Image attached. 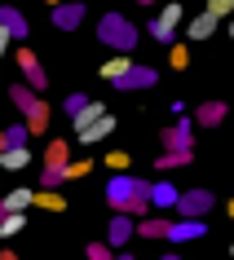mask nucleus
I'll return each mask as SVG.
<instances>
[{
    "mask_svg": "<svg viewBox=\"0 0 234 260\" xmlns=\"http://www.w3.org/2000/svg\"><path fill=\"white\" fill-rule=\"evenodd\" d=\"M106 203H110V212H120V216H146V207H151V181L133 177V172H110Z\"/></svg>",
    "mask_w": 234,
    "mask_h": 260,
    "instance_id": "f257e3e1",
    "label": "nucleus"
},
{
    "mask_svg": "<svg viewBox=\"0 0 234 260\" xmlns=\"http://www.w3.org/2000/svg\"><path fill=\"white\" fill-rule=\"evenodd\" d=\"M97 40L106 44V49H115V57H128L133 49H137V27H133L124 14H102V22H97Z\"/></svg>",
    "mask_w": 234,
    "mask_h": 260,
    "instance_id": "f03ea898",
    "label": "nucleus"
},
{
    "mask_svg": "<svg viewBox=\"0 0 234 260\" xmlns=\"http://www.w3.org/2000/svg\"><path fill=\"white\" fill-rule=\"evenodd\" d=\"M9 102L22 110V119H27V133H31V137H40L44 128H49V106L40 102V93H31L27 84H14V88H9Z\"/></svg>",
    "mask_w": 234,
    "mask_h": 260,
    "instance_id": "7ed1b4c3",
    "label": "nucleus"
},
{
    "mask_svg": "<svg viewBox=\"0 0 234 260\" xmlns=\"http://www.w3.org/2000/svg\"><path fill=\"white\" fill-rule=\"evenodd\" d=\"M159 141H164L168 154H190L194 150V123H190V115H177V123H168L164 133H159Z\"/></svg>",
    "mask_w": 234,
    "mask_h": 260,
    "instance_id": "20e7f679",
    "label": "nucleus"
},
{
    "mask_svg": "<svg viewBox=\"0 0 234 260\" xmlns=\"http://www.w3.org/2000/svg\"><path fill=\"white\" fill-rule=\"evenodd\" d=\"M212 203H217V194L212 190H186V194H177V212H181V220H203V212H212Z\"/></svg>",
    "mask_w": 234,
    "mask_h": 260,
    "instance_id": "39448f33",
    "label": "nucleus"
},
{
    "mask_svg": "<svg viewBox=\"0 0 234 260\" xmlns=\"http://www.w3.org/2000/svg\"><path fill=\"white\" fill-rule=\"evenodd\" d=\"M18 67H22V75H27V88H31V93H44V88H49V75H44L36 49H18Z\"/></svg>",
    "mask_w": 234,
    "mask_h": 260,
    "instance_id": "423d86ee",
    "label": "nucleus"
},
{
    "mask_svg": "<svg viewBox=\"0 0 234 260\" xmlns=\"http://www.w3.org/2000/svg\"><path fill=\"white\" fill-rule=\"evenodd\" d=\"M177 22H181V5H164V9H159V18H155V22H151L146 31H151V36H155L159 44H177V40H172Z\"/></svg>",
    "mask_w": 234,
    "mask_h": 260,
    "instance_id": "0eeeda50",
    "label": "nucleus"
},
{
    "mask_svg": "<svg viewBox=\"0 0 234 260\" xmlns=\"http://www.w3.org/2000/svg\"><path fill=\"white\" fill-rule=\"evenodd\" d=\"M159 84V71L155 67H141V62H133V67L115 80V88H124V93H133V88H155Z\"/></svg>",
    "mask_w": 234,
    "mask_h": 260,
    "instance_id": "6e6552de",
    "label": "nucleus"
},
{
    "mask_svg": "<svg viewBox=\"0 0 234 260\" xmlns=\"http://www.w3.org/2000/svg\"><path fill=\"white\" fill-rule=\"evenodd\" d=\"M0 31H9V40H27V36H31L27 18L18 14L14 5H0Z\"/></svg>",
    "mask_w": 234,
    "mask_h": 260,
    "instance_id": "1a4fd4ad",
    "label": "nucleus"
},
{
    "mask_svg": "<svg viewBox=\"0 0 234 260\" xmlns=\"http://www.w3.org/2000/svg\"><path fill=\"white\" fill-rule=\"evenodd\" d=\"M128 238H133V216H120V212H115L110 225H106V247H110V251H120Z\"/></svg>",
    "mask_w": 234,
    "mask_h": 260,
    "instance_id": "9d476101",
    "label": "nucleus"
},
{
    "mask_svg": "<svg viewBox=\"0 0 234 260\" xmlns=\"http://www.w3.org/2000/svg\"><path fill=\"white\" fill-rule=\"evenodd\" d=\"M84 22V5L75 0V5H53V27L57 31H75Z\"/></svg>",
    "mask_w": 234,
    "mask_h": 260,
    "instance_id": "9b49d317",
    "label": "nucleus"
},
{
    "mask_svg": "<svg viewBox=\"0 0 234 260\" xmlns=\"http://www.w3.org/2000/svg\"><path fill=\"white\" fill-rule=\"evenodd\" d=\"M230 115V106L225 102H203V106H194V115H190V123H203V128H217L221 119Z\"/></svg>",
    "mask_w": 234,
    "mask_h": 260,
    "instance_id": "f8f14e48",
    "label": "nucleus"
},
{
    "mask_svg": "<svg viewBox=\"0 0 234 260\" xmlns=\"http://www.w3.org/2000/svg\"><path fill=\"white\" fill-rule=\"evenodd\" d=\"M208 225L203 220H172L168 225V243H190V238H203Z\"/></svg>",
    "mask_w": 234,
    "mask_h": 260,
    "instance_id": "ddd939ff",
    "label": "nucleus"
},
{
    "mask_svg": "<svg viewBox=\"0 0 234 260\" xmlns=\"http://www.w3.org/2000/svg\"><path fill=\"white\" fill-rule=\"evenodd\" d=\"M102 115H106V106H102L97 97H89V102H84V106L75 110V115H71V123H75V133H84V128H93V123L102 119Z\"/></svg>",
    "mask_w": 234,
    "mask_h": 260,
    "instance_id": "4468645a",
    "label": "nucleus"
},
{
    "mask_svg": "<svg viewBox=\"0 0 234 260\" xmlns=\"http://www.w3.org/2000/svg\"><path fill=\"white\" fill-rule=\"evenodd\" d=\"M110 133H115V115H102V119H97L93 128H84V133H75V141H80V146H97V141H106Z\"/></svg>",
    "mask_w": 234,
    "mask_h": 260,
    "instance_id": "2eb2a0df",
    "label": "nucleus"
},
{
    "mask_svg": "<svg viewBox=\"0 0 234 260\" xmlns=\"http://www.w3.org/2000/svg\"><path fill=\"white\" fill-rule=\"evenodd\" d=\"M177 185H172V181H151V207H172L177 203Z\"/></svg>",
    "mask_w": 234,
    "mask_h": 260,
    "instance_id": "dca6fc26",
    "label": "nucleus"
},
{
    "mask_svg": "<svg viewBox=\"0 0 234 260\" xmlns=\"http://www.w3.org/2000/svg\"><path fill=\"white\" fill-rule=\"evenodd\" d=\"M31 199H36V185H18V190L5 194V212H27Z\"/></svg>",
    "mask_w": 234,
    "mask_h": 260,
    "instance_id": "f3484780",
    "label": "nucleus"
},
{
    "mask_svg": "<svg viewBox=\"0 0 234 260\" xmlns=\"http://www.w3.org/2000/svg\"><path fill=\"white\" fill-rule=\"evenodd\" d=\"M168 225L172 220H164V216H146L141 225H133V234H141V238H168Z\"/></svg>",
    "mask_w": 234,
    "mask_h": 260,
    "instance_id": "a211bd4d",
    "label": "nucleus"
},
{
    "mask_svg": "<svg viewBox=\"0 0 234 260\" xmlns=\"http://www.w3.org/2000/svg\"><path fill=\"white\" fill-rule=\"evenodd\" d=\"M27 164H31V150H27V146H18V150H5V154H0V168H5V172H22Z\"/></svg>",
    "mask_w": 234,
    "mask_h": 260,
    "instance_id": "6ab92c4d",
    "label": "nucleus"
},
{
    "mask_svg": "<svg viewBox=\"0 0 234 260\" xmlns=\"http://www.w3.org/2000/svg\"><path fill=\"white\" fill-rule=\"evenodd\" d=\"M31 207H44V212H67V199H62L57 190H36Z\"/></svg>",
    "mask_w": 234,
    "mask_h": 260,
    "instance_id": "aec40b11",
    "label": "nucleus"
},
{
    "mask_svg": "<svg viewBox=\"0 0 234 260\" xmlns=\"http://www.w3.org/2000/svg\"><path fill=\"white\" fill-rule=\"evenodd\" d=\"M27 230V212H5V216H0V234H5V238H14V234H22Z\"/></svg>",
    "mask_w": 234,
    "mask_h": 260,
    "instance_id": "412c9836",
    "label": "nucleus"
},
{
    "mask_svg": "<svg viewBox=\"0 0 234 260\" xmlns=\"http://www.w3.org/2000/svg\"><path fill=\"white\" fill-rule=\"evenodd\" d=\"M128 67H133V57H106V62H102V80H110V84H115Z\"/></svg>",
    "mask_w": 234,
    "mask_h": 260,
    "instance_id": "4be33fe9",
    "label": "nucleus"
},
{
    "mask_svg": "<svg viewBox=\"0 0 234 260\" xmlns=\"http://www.w3.org/2000/svg\"><path fill=\"white\" fill-rule=\"evenodd\" d=\"M212 31H217V18H212V14H199L190 22V40H208Z\"/></svg>",
    "mask_w": 234,
    "mask_h": 260,
    "instance_id": "5701e85b",
    "label": "nucleus"
},
{
    "mask_svg": "<svg viewBox=\"0 0 234 260\" xmlns=\"http://www.w3.org/2000/svg\"><path fill=\"white\" fill-rule=\"evenodd\" d=\"M27 123H9V128H5V150H18V146H27Z\"/></svg>",
    "mask_w": 234,
    "mask_h": 260,
    "instance_id": "b1692460",
    "label": "nucleus"
},
{
    "mask_svg": "<svg viewBox=\"0 0 234 260\" xmlns=\"http://www.w3.org/2000/svg\"><path fill=\"white\" fill-rule=\"evenodd\" d=\"M168 62H172L177 71H186L190 67V49H186V44H168Z\"/></svg>",
    "mask_w": 234,
    "mask_h": 260,
    "instance_id": "393cba45",
    "label": "nucleus"
},
{
    "mask_svg": "<svg viewBox=\"0 0 234 260\" xmlns=\"http://www.w3.org/2000/svg\"><path fill=\"white\" fill-rule=\"evenodd\" d=\"M190 159H194V150H190V154H164V159H159L155 168H159V172H172V168H186Z\"/></svg>",
    "mask_w": 234,
    "mask_h": 260,
    "instance_id": "a878e982",
    "label": "nucleus"
},
{
    "mask_svg": "<svg viewBox=\"0 0 234 260\" xmlns=\"http://www.w3.org/2000/svg\"><path fill=\"white\" fill-rule=\"evenodd\" d=\"M89 168H93L89 159H75V164L62 168V181H80V177H89Z\"/></svg>",
    "mask_w": 234,
    "mask_h": 260,
    "instance_id": "bb28decb",
    "label": "nucleus"
},
{
    "mask_svg": "<svg viewBox=\"0 0 234 260\" xmlns=\"http://www.w3.org/2000/svg\"><path fill=\"white\" fill-rule=\"evenodd\" d=\"M84 260H115V251H110L106 243H89L84 247Z\"/></svg>",
    "mask_w": 234,
    "mask_h": 260,
    "instance_id": "cd10ccee",
    "label": "nucleus"
},
{
    "mask_svg": "<svg viewBox=\"0 0 234 260\" xmlns=\"http://www.w3.org/2000/svg\"><path fill=\"white\" fill-rule=\"evenodd\" d=\"M106 168H110V172H128V154L124 150H110L106 154Z\"/></svg>",
    "mask_w": 234,
    "mask_h": 260,
    "instance_id": "c85d7f7f",
    "label": "nucleus"
},
{
    "mask_svg": "<svg viewBox=\"0 0 234 260\" xmlns=\"http://www.w3.org/2000/svg\"><path fill=\"white\" fill-rule=\"evenodd\" d=\"M208 14H212V18L221 22L225 14H234V0H212V5H208Z\"/></svg>",
    "mask_w": 234,
    "mask_h": 260,
    "instance_id": "c756f323",
    "label": "nucleus"
},
{
    "mask_svg": "<svg viewBox=\"0 0 234 260\" xmlns=\"http://www.w3.org/2000/svg\"><path fill=\"white\" fill-rule=\"evenodd\" d=\"M84 102H89V97H84V93H71L67 102H62V110H67V115H75V110H80Z\"/></svg>",
    "mask_w": 234,
    "mask_h": 260,
    "instance_id": "7c9ffc66",
    "label": "nucleus"
},
{
    "mask_svg": "<svg viewBox=\"0 0 234 260\" xmlns=\"http://www.w3.org/2000/svg\"><path fill=\"white\" fill-rule=\"evenodd\" d=\"M0 260H22V256H18V251H9V247H5V251H0Z\"/></svg>",
    "mask_w": 234,
    "mask_h": 260,
    "instance_id": "2f4dec72",
    "label": "nucleus"
},
{
    "mask_svg": "<svg viewBox=\"0 0 234 260\" xmlns=\"http://www.w3.org/2000/svg\"><path fill=\"white\" fill-rule=\"evenodd\" d=\"M5 44H9V31H0V53H5Z\"/></svg>",
    "mask_w": 234,
    "mask_h": 260,
    "instance_id": "473e14b6",
    "label": "nucleus"
},
{
    "mask_svg": "<svg viewBox=\"0 0 234 260\" xmlns=\"http://www.w3.org/2000/svg\"><path fill=\"white\" fill-rule=\"evenodd\" d=\"M0 154H5V128H0Z\"/></svg>",
    "mask_w": 234,
    "mask_h": 260,
    "instance_id": "72a5a7b5",
    "label": "nucleus"
},
{
    "mask_svg": "<svg viewBox=\"0 0 234 260\" xmlns=\"http://www.w3.org/2000/svg\"><path fill=\"white\" fill-rule=\"evenodd\" d=\"M159 260H181V256H159Z\"/></svg>",
    "mask_w": 234,
    "mask_h": 260,
    "instance_id": "f704fd0d",
    "label": "nucleus"
},
{
    "mask_svg": "<svg viewBox=\"0 0 234 260\" xmlns=\"http://www.w3.org/2000/svg\"><path fill=\"white\" fill-rule=\"evenodd\" d=\"M0 216H5V199H0Z\"/></svg>",
    "mask_w": 234,
    "mask_h": 260,
    "instance_id": "c9c22d12",
    "label": "nucleus"
},
{
    "mask_svg": "<svg viewBox=\"0 0 234 260\" xmlns=\"http://www.w3.org/2000/svg\"><path fill=\"white\" fill-rule=\"evenodd\" d=\"M115 260H133V256H115Z\"/></svg>",
    "mask_w": 234,
    "mask_h": 260,
    "instance_id": "e433bc0d",
    "label": "nucleus"
}]
</instances>
